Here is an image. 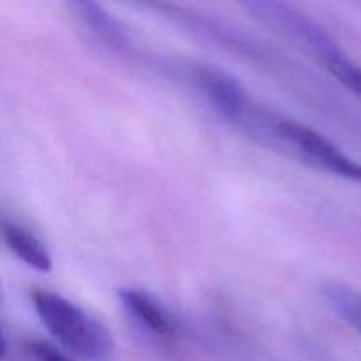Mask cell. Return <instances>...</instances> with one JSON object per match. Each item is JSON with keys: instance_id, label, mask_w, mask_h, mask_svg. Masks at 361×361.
Wrapping results in <instances>:
<instances>
[{"instance_id": "obj_1", "label": "cell", "mask_w": 361, "mask_h": 361, "mask_svg": "<svg viewBox=\"0 0 361 361\" xmlns=\"http://www.w3.org/2000/svg\"><path fill=\"white\" fill-rule=\"evenodd\" d=\"M240 130L310 168L361 183V162L349 157L334 141L305 123L256 104Z\"/></svg>"}, {"instance_id": "obj_2", "label": "cell", "mask_w": 361, "mask_h": 361, "mask_svg": "<svg viewBox=\"0 0 361 361\" xmlns=\"http://www.w3.org/2000/svg\"><path fill=\"white\" fill-rule=\"evenodd\" d=\"M30 302L46 330L73 355L88 361H108L113 338L108 328L76 303L46 289H32Z\"/></svg>"}, {"instance_id": "obj_3", "label": "cell", "mask_w": 361, "mask_h": 361, "mask_svg": "<svg viewBox=\"0 0 361 361\" xmlns=\"http://www.w3.org/2000/svg\"><path fill=\"white\" fill-rule=\"evenodd\" d=\"M235 2L243 7L254 20L261 21L300 49L309 53L319 66L342 49L341 44L328 34L326 28L314 21L293 0H235Z\"/></svg>"}, {"instance_id": "obj_4", "label": "cell", "mask_w": 361, "mask_h": 361, "mask_svg": "<svg viewBox=\"0 0 361 361\" xmlns=\"http://www.w3.org/2000/svg\"><path fill=\"white\" fill-rule=\"evenodd\" d=\"M192 81L204 101L226 122L240 127L256 102L242 83L226 71L212 66H197L192 71Z\"/></svg>"}, {"instance_id": "obj_5", "label": "cell", "mask_w": 361, "mask_h": 361, "mask_svg": "<svg viewBox=\"0 0 361 361\" xmlns=\"http://www.w3.org/2000/svg\"><path fill=\"white\" fill-rule=\"evenodd\" d=\"M118 300L123 310L147 331L159 338H175L178 326L171 314L164 305L140 288H123L118 291Z\"/></svg>"}, {"instance_id": "obj_6", "label": "cell", "mask_w": 361, "mask_h": 361, "mask_svg": "<svg viewBox=\"0 0 361 361\" xmlns=\"http://www.w3.org/2000/svg\"><path fill=\"white\" fill-rule=\"evenodd\" d=\"M63 4L106 46L115 49L129 46L126 27L99 0H63Z\"/></svg>"}, {"instance_id": "obj_7", "label": "cell", "mask_w": 361, "mask_h": 361, "mask_svg": "<svg viewBox=\"0 0 361 361\" xmlns=\"http://www.w3.org/2000/svg\"><path fill=\"white\" fill-rule=\"evenodd\" d=\"M2 240L6 243L7 249L27 267L32 270L41 271V274H48L51 271L53 261L49 256L48 249L44 243L30 233L28 229L21 228V226L14 224V222L4 221L2 222Z\"/></svg>"}, {"instance_id": "obj_8", "label": "cell", "mask_w": 361, "mask_h": 361, "mask_svg": "<svg viewBox=\"0 0 361 361\" xmlns=\"http://www.w3.org/2000/svg\"><path fill=\"white\" fill-rule=\"evenodd\" d=\"M323 296L331 309L361 335V293L345 284L330 282L323 286Z\"/></svg>"}, {"instance_id": "obj_9", "label": "cell", "mask_w": 361, "mask_h": 361, "mask_svg": "<svg viewBox=\"0 0 361 361\" xmlns=\"http://www.w3.org/2000/svg\"><path fill=\"white\" fill-rule=\"evenodd\" d=\"M321 67L326 69L342 87L361 97V66L353 59H349L344 49H341L331 59L321 63Z\"/></svg>"}, {"instance_id": "obj_10", "label": "cell", "mask_w": 361, "mask_h": 361, "mask_svg": "<svg viewBox=\"0 0 361 361\" xmlns=\"http://www.w3.org/2000/svg\"><path fill=\"white\" fill-rule=\"evenodd\" d=\"M28 349H30V353L37 361H73L60 351H56L55 348L44 344V342H32Z\"/></svg>"}]
</instances>
